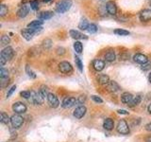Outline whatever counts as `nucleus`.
<instances>
[{
	"label": "nucleus",
	"instance_id": "obj_1",
	"mask_svg": "<svg viewBox=\"0 0 151 142\" xmlns=\"http://www.w3.org/2000/svg\"><path fill=\"white\" fill-rule=\"evenodd\" d=\"M72 7V0H61L56 6V12L59 13H64Z\"/></svg>",
	"mask_w": 151,
	"mask_h": 142
},
{
	"label": "nucleus",
	"instance_id": "obj_2",
	"mask_svg": "<svg viewBox=\"0 0 151 142\" xmlns=\"http://www.w3.org/2000/svg\"><path fill=\"white\" fill-rule=\"evenodd\" d=\"M44 97L42 96L40 92L36 91H31V97H30V101L35 104V105H41L44 103Z\"/></svg>",
	"mask_w": 151,
	"mask_h": 142
},
{
	"label": "nucleus",
	"instance_id": "obj_3",
	"mask_svg": "<svg viewBox=\"0 0 151 142\" xmlns=\"http://www.w3.org/2000/svg\"><path fill=\"white\" fill-rule=\"evenodd\" d=\"M11 123H12V128L18 129V128H20L24 124V118L20 115L16 114V115H13L11 117Z\"/></svg>",
	"mask_w": 151,
	"mask_h": 142
},
{
	"label": "nucleus",
	"instance_id": "obj_4",
	"mask_svg": "<svg viewBox=\"0 0 151 142\" xmlns=\"http://www.w3.org/2000/svg\"><path fill=\"white\" fill-rule=\"evenodd\" d=\"M59 69L61 73L63 74H70L73 72V67L71 64L69 62H66V61H63V62H60L59 64Z\"/></svg>",
	"mask_w": 151,
	"mask_h": 142
},
{
	"label": "nucleus",
	"instance_id": "obj_5",
	"mask_svg": "<svg viewBox=\"0 0 151 142\" xmlns=\"http://www.w3.org/2000/svg\"><path fill=\"white\" fill-rule=\"evenodd\" d=\"M117 131L121 135L129 134V125H127V123L126 122V120H119V122H118V124H117Z\"/></svg>",
	"mask_w": 151,
	"mask_h": 142
},
{
	"label": "nucleus",
	"instance_id": "obj_6",
	"mask_svg": "<svg viewBox=\"0 0 151 142\" xmlns=\"http://www.w3.org/2000/svg\"><path fill=\"white\" fill-rule=\"evenodd\" d=\"M14 55V51H13V49L12 46H7L5 47V49L1 51V58L5 59L6 61H9L11 60Z\"/></svg>",
	"mask_w": 151,
	"mask_h": 142
},
{
	"label": "nucleus",
	"instance_id": "obj_7",
	"mask_svg": "<svg viewBox=\"0 0 151 142\" xmlns=\"http://www.w3.org/2000/svg\"><path fill=\"white\" fill-rule=\"evenodd\" d=\"M12 110L15 112L16 114H18V115H20V114L26 113V111H27V106H26L25 103L18 101V102H15L12 105Z\"/></svg>",
	"mask_w": 151,
	"mask_h": 142
},
{
	"label": "nucleus",
	"instance_id": "obj_8",
	"mask_svg": "<svg viewBox=\"0 0 151 142\" xmlns=\"http://www.w3.org/2000/svg\"><path fill=\"white\" fill-rule=\"evenodd\" d=\"M78 101L76 99V98L74 97H66L63 101V103H61V106H63V108L64 109H68V108H71L73 107L76 102H77Z\"/></svg>",
	"mask_w": 151,
	"mask_h": 142
},
{
	"label": "nucleus",
	"instance_id": "obj_9",
	"mask_svg": "<svg viewBox=\"0 0 151 142\" xmlns=\"http://www.w3.org/2000/svg\"><path fill=\"white\" fill-rule=\"evenodd\" d=\"M86 112H87L86 107H85L84 105H79V106H78L77 108L75 109L73 115H74V117L76 118H78V120H79V118H81V117H83L85 116Z\"/></svg>",
	"mask_w": 151,
	"mask_h": 142
},
{
	"label": "nucleus",
	"instance_id": "obj_10",
	"mask_svg": "<svg viewBox=\"0 0 151 142\" xmlns=\"http://www.w3.org/2000/svg\"><path fill=\"white\" fill-rule=\"evenodd\" d=\"M46 99H47V101H48L49 105H50L51 107H53V108L59 107V105H60V101H59L58 98H57L54 94L49 93V94H48V96H47Z\"/></svg>",
	"mask_w": 151,
	"mask_h": 142
},
{
	"label": "nucleus",
	"instance_id": "obj_11",
	"mask_svg": "<svg viewBox=\"0 0 151 142\" xmlns=\"http://www.w3.org/2000/svg\"><path fill=\"white\" fill-rule=\"evenodd\" d=\"M139 18L142 22H147L151 20V9H145L144 11H142Z\"/></svg>",
	"mask_w": 151,
	"mask_h": 142
},
{
	"label": "nucleus",
	"instance_id": "obj_12",
	"mask_svg": "<svg viewBox=\"0 0 151 142\" xmlns=\"http://www.w3.org/2000/svg\"><path fill=\"white\" fill-rule=\"evenodd\" d=\"M106 9L109 14H111V15H115L116 12H117V7L113 1H108L106 3Z\"/></svg>",
	"mask_w": 151,
	"mask_h": 142
},
{
	"label": "nucleus",
	"instance_id": "obj_13",
	"mask_svg": "<svg viewBox=\"0 0 151 142\" xmlns=\"http://www.w3.org/2000/svg\"><path fill=\"white\" fill-rule=\"evenodd\" d=\"M133 60L134 62H136L137 64H145L148 62L147 57L144 54H141V53H137L133 56Z\"/></svg>",
	"mask_w": 151,
	"mask_h": 142
},
{
	"label": "nucleus",
	"instance_id": "obj_14",
	"mask_svg": "<svg viewBox=\"0 0 151 142\" xmlns=\"http://www.w3.org/2000/svg\"><path fill=\"white\" fill-rule=\"evenodd\" d=\"M70 33V36L73 38V39L76 40H80V39H87V36L83 34V33L79 32L78 30H71L69 31Z\"/></svg>",
	"mask_w": 151,
	"mask_h": 142
},
{
	"label": "nucleus",
	"instance_id": "obj_15",
	"mask_svg": "<svg viewBox=\"0 0 151 142\" xmlns=\"http://www.w3.org/2000/svg\"><path fill=\"white\" fill-rule=\"evenodd\" d=\"M93 67L94 68V70L96 71H102L105 67V62L99 59H96L93 61Z\"/></svg>",
	"mask_w": 151,
	"mask_h": 142
},
{
	"label": "nucleus",
	"instance_id": "obj_16",
	"mask_svg": "<svg viewBox=\"0 0 151 142\" xmlns=\"http://www.w3.org/2000/svg\"><path fill=\"white\" fill-rule=\"evenodd\" d=\"M28 12H29V8H28V6H27V5H23V6H21L17 11V15L20 18H25L28 14Z\"/></svg>",
	"mask_w": 151,
	"mask_h": 142
},
{
	"label": "nucleus",
	"instance_id": "obj_17",
	"mask_svg": "<svg viewBox=\"0 0 151 142\" xmlns=\"http://www.w3.org/2000/svg\"><path fill=\"white\" fill-rule=\"evenodd\" d=\"M134 99V97L132 96V94H130L129 92H125V93H123L121 95V101L123 103L129 104L132 101V99Z\"/></svg>",
	"mask_w": 151,
	"mask_h": 142
},
{
	"label": "nucleus",
	"instance_id": "obj_18",
	"mask_svg": "<svg viewBox=\"0 0 151 142\" xmlns=\"http://www.w3.org/2000/svg\"><path fill=\"white\" fill-rule=\"evenodd\" d=\"M103 127L107 131H111L114 127V121L111 118H106L103 122Z\"/></svg>",
	"mask_w": 151,
	"mask_h": 142
},
{
	"label": "nucleus",
	"instance_id": "obj_19",
	"mask_svg": "<svg viewBox=\"0 0 151 142\" xmlns=\"http://www.w3.org/2000/svg\"><path fill=\"white\" fill-rule=\"evenodd\" d=\"M108 89H109V91H111L112 93H115V92L120 90V86L118 85V83L115 82V80H111L108 84Z\"/></svg>",
	"mask_w": 151,
	"mask_h": 142
},
{
	"label": "nucleus",
	"instance_id": "obj_20",
	"mask_svg": "<svg viewBox=\"0 0 151 142\" xmlns=\"http://www.w3.org/2000/svg\"><path fill=\"white\" fill-rule=\"evenodd\" d=\"M21 34H22V36H23L24 38H25V39H26L27 41H30V40L32 39L33 35H34L35 33L33 32V31L30 30V28H27V30H22Z\"/></svg>",
	"mask_w": 151,
	"mask_h": 142
},
{
	"label": "nucleus",
	"instance_id": "obj_21",
	"mask_svg": "<svg viewBox=\"0 0 151 142\" xmlns=\"http://www.w3.org/2000/svg\"><path fill=\"white\" fill-rule=\"evenodd\" d=\"M53 12H49V11H46V12H41L39 15H38V19H40L42 21H45V20H48L50 19L52 16H53Z\"/></svg>",
	"mask_w": 151,
	"mask_h": 142
},
{
	"label": "nucleus",
	"instance_id": "obj_22",
	"mask_svg": "<svg viewBox=\"0 0 151 142\" xmlns=\"http://www.w3.org/2000/svg\"><path fill=\"white\" fill-rule=\"evenodd\" d=\"M97 80L98 83L102 84V85H106V84H109V83L111 82L110 80V78H109V76L105 75V74H100L98 76L97 78Z\"/></svg>",
	"mask_w": 151,
	"mask_h": 142
},
{
	"label": "nucleus",
	"instance_id": "obj_23",
	"mask_svg": "<svg viewBox=\"0 0 151 142\" xmlns=\"http://www.w3.org/2000/svg\"><path fill=\"white\" fill-rule=\"evenodd\" d=\"M42 23H44V21L40 20V19H37V20H33L32 22H30L29 24H28V25H27V28H40V27H42Z\"/></svg>",
	"mask_w": 151,
	"mask_h": 142
},
{
	"label": "nucleus",
	"instance_id": "obj_24",
	"mask_svg": "<svg viewBox=\"0 0 151 142\" xmlns=\"http://www.w3.org/2000/svg\"><path fill=\"white\" fill-rule=\"evenodd\" d=\"M0 121L3 124H8L9 122H11V117H9L7 113L1 112V114H0Z\"/></svg>",
	"mask_w": 151,
	"mask_h": 142
},
{
	"label": "nucleus",
	"instance_id": "obj_25",
	"mask_svg": "<svg viewBox=\"0 0 151 142\" xmlns=\"http://www.w3.org/2000/svg\"><path fill=\"white\" fill-rule=\"evenodd\" d=\"M115 59H116V56H115L114 51L110 50L105 54V60L107 62H113V61H115Z\"/></svg>",
	"mask_w": 151,
	"mask_h": 142
},
{
	"label": "nucleus",
	"instance_id": "obj_26",
	"mask_svg": "<svg viewBox=\"0 0 151 142\" xmlns=\"http://www.w3.org/2000/svg\"><path fill=\"white\" fill-rule=\"evenodd\" d=\"M88 26H89L88 21L85 18H82L81 20H80L79 24H78V28H80L81 30H87Z\"/></svg>",
	"mask_w": 151,
	"mask_h": 142
},
{
	"label": "nucleus",
	"instance_id": "obj_27",
	"mask_svg": "<svg viewBox=\"0 0 151 142\" xmlns=\"http://www.w3.org/2000/svg\"><path fill=\"white\" fill-rule=\"evenodd\" d=\"M74 49H75V50H76L77 53L80 54L82 52V50H83V46L79 41H76L75 44H74Z\"/></svg>",
	"mask_w": 151,
	"mask_h": 142
},
{
	"label": "nucleus",
	"instance_id": "obj_28",
	"mask_svg": "<svg viewBox=\"0 0 151 142\" xmlns=\"http://www.w3.org/2000/svg\"><path fill=\"white\" fill-rule=\"evenodd\" d=\"M48 91H49V88L47 87L46 85H42L39 90V92L42 94V96L44 98H47V96H48V94H49Z\"/></svg>",
	"mask_w": 151,
	"mask_h": 142
},
{
	"label": "nucleus",
	"instance_id": "obj_29",
	"mask_svg": "<svg viewBox=\"0 0 151 142\" xmlns=\"http://www.w3.org/2000/svg\"><path fill=\"white\" fill-rule=\"evenodd\" d=\"M75 63H76V66L78 67V69L80 71V72H82L83 71V64H82L81 60H80L78 56L75 57Z\"/></svg>",
	"mask_w": 151,
	"mask_h": 142
},
{
	"label": "nucleus",
	"instance_id": "obj_30",
	"mask_svg": "<svg viewBox=\"0 0 151 142\" xmlns=\"http://www.w3.org/2000/svg\"><path fill=\"white\" fill-rule=\"evenodd\" d=\"M141 101H142V98L140 96H136L133 99H132V101L129 104H127V105L129 107H134L136 105H138V104L141 102Z\"/></svg>",
	"mask_w": 151,
	"mask_h": 142
},
{
	"label": "nucleus",
	"instance_id": "obj_31",
	"mask_svg": "<svg viewBox=\"0 0 151 142\" xmlns=\"http://www.w3.org/2000/svg\"><path fill=\"white\" fill-rule=\"evenodd\" d=\"M114 33L119 36H127L129 34V31L125 30H121V28H117V30H114Z\"/></svg>",
	"mask_w": 151,
	"mask_h": 142
},
{
	"label": "nucleus",
	"instance_id": "obj_32",
	"mask_svg": "<svg viewBox=\"0 0 151 142\" xmlns=\"http://www.w3.org/2000/svg\"><path fill=\"white\" fill-rule=\"evenodd\" d=\"M8 12H9L8 7L6 6V5L2 4L1 6H0V16H1V17H4V16L8 13Z\"/></svg>",
	"mask_w": 151,
	"mask_h": 142
},
{
	"label": "nucleus",
	"instance_id": "obj_33",
	"mask_svg": "<svg viewBox=\"0 0 151 142\" xmlns=\"http://www.w3.org/2000/svg\"><path fill=\"white\" fill-rule=\"evenodd\" d=\"M0 77H1V79H8L9 78V70L4 67H1V69H0Z\"/></svg>",
	"mask_w": 151,
	"mask_h": 142
},
{
	"label": "nucleus",
	"instance_id": "obj_34",
	"mask_svg": "<svg viewBox=\"0 0 151 142\" xmlns=\"http://www.w3.org/2000/svg\"><path fill=\"white\" fill-rule=\"evenodd\" d=\"M87 31L89 33H96L97 31V27H96V25H94V24H89L88 28H87Z\"/></svg>",
	"mask_w": 151,
	"mask_h": 142
},
{
	"label": "nucleus",
	"instance_id": "obj_35",
	"mask_svg": "<svg viewBox=\"0 0 151 142\" xmlns=\"http://www.w3.org/2000/svg\"><path fill=\"white\" fill-rule=\"evenodd\" d=\"M30 8L33 9V11H37L38 8H39V1H38V0H31Z\"/></svg>",
	"mask_w": 151,
	"mask_h": 142
},
{
	"label": "nucleus",
	"instance_id": "obj_36",
	"mask_svg": "<svg viewBox=\"0 0 151 142\" xmlns=\"http://www.w3.org/2000/svg\"><path fill=\"white\" fill-rule=\"evenodd\" d=\"M9 42H11V39H9V37L8 35H3L2 38H1V43L2 45L4 46H7L9 44Z\"/></svg>",
	"mask_w": 151,
	"mask_h": 142
},
{
	"label": "nucleus",
	"instance_id": "obj_37",
	"mask_svg": "<svg viewBox=\"0 0 151 142\" xmlns=\"http://www.w3.org/2000/svg\"><path fill=\"white\" fill-rule=\"evenodd\" d=\"M42 46H44V47L45 49H48L52 46V41L49 40V39H45L44 42H42Z\"/></svg>",
	"mask_w": 151,
	"mask_h": 142
},
{
	"label": "nucleus",
	"instance_id": "obj_38",
	"mask_svg": "<svg viewBox=\"0 0 151 142\" xmlns=\"http://www.w3.org/2000/svg\"><path fill=\"white\" fill-rule=\"evenodd\" d=\"M20 95H21V97L22 98H24V99H30V97H31V91H22L21 93H20Z\"/></svg>",
	"mask_w": 151,
	"mask_h": 142
},
{
	"label": "nucleus",
	"instance_id": "obj_39",
	"mask_svg": "<svg viewBox=\"0 0 151 142\" xmlns=\"http://www.w3.org/2000/svg\"><path fill=\"white\" fill-rule=\"evenodd\" d=\"M9 132H11V139L14 140L17 137V133H16L15 129H14V128H11V129H9Z\"/></svg>",
	"mask_w": 151,
	"mask_h": 142
},
{
	"label": "nucleus",
	"instance_id": "obj_40",
	"mask_svg": "<svg viewBox=\"0 0 151 142\" xmlns=\"http://www.w3.org/2000/svg\"><path fill=\"white\" fill-rule=\"evenodd\" d=\"M92 99L94 101V102H96V103H102L103 102V99L100 98V97H98V96H96V95H93V96H91Z\"/></svg>",
	"mask_w": 151,
	"mask_h": 142
},
{
	"label": "nucleus",
	"instance_id": "obj_41",
	"mask_svg": "<svg viewBox=\"0 0 151 142\" xmlns=\"http://www.w3.org/2000/svg\"><path fill=\"white\" fill-rule=\"evenodd\" d=\"M26 70H27V73L28 74V76H29V77H31V78H36V75L34 74V72H33V71L31 70V69H29V66L28 65H27V67H26Z\"/></svg>",
	"mask_w": 151,
	"mask_h": 142
},
{
	"label": "nucleus",
	"instance_id": "obj_42",
	"mask_svg": "<svg viewBox=\"0 0 151 142\" xmlns=\"http://www.w3.org/2000/svg\"><path fill=\"white\" fill-rule=\"evenodd\" d=\"M56 51H57V54H58V55H63L64 53H65V49H63V47H58V49H56Z\"/></svg>",
	"mask_w": 151,
	"mask_h": 142
},
{
	"label": "nucleus",
	"instance_id": "obj_43",
	"mask_svg": "<svg viewBox=\"0 0 151 142\" xmlns=\"http://www.w3.org/2000/svg\"><path fill=\"white\" fill-rule=\"evenodd\" d=\"M85 101H86V96H85V95H81V96H79V97H78V102L80 103V104H82Z\"/></svg>",
	"mask_w": 151,
	"mask_h": 142
},
{
	"label": "nucleus",
	"instance_id": "obj_44",
	"mask_svg": "<svg viewBox=\"0 0 151 142\" xmlns=\"http://www.w3.org/2000/svg\"><path fill=\"white\" fill-rule=\"evenodd\" d=\"M15 89H16V85H13V86L9 90V92H8V94H7V97L8 98H9L12 95V93L15 91Z\"/></svg>",
	"mask_w": 151,
	"mask_h": 142
},
{
	"label": "nucleus",
	"instance_id": "obj_45",
	"mask_svg": "<svg viewBox=\"0 0 151 142\" xmlns=\"http://www.w3.org/2000/svg\"><path fill=\"white\" fill-rule=\"evenodd\" d=\"M150 66H151V64L149 63V62H147V63H146V64H142V68H143L144 70H147V69H149V68H150Z\"/></svg>",
	"mask_w": 151,
	"mask_h": 142
},
{
	"label": "nucleus",
	"instance_id": "obj_46",
	"mask_svg": "<svg viewBox=\"0 0 151 142\" xmlns=\"http://www.w3.org/2000/svg\"><path fill=\"white\" fill-rule=\"evenodd\" d=\"M117 112H118V114H120V115H129V114L127 110H122V109H121V110H118Z\"/></svg>",
	"mask_w": 151,
	"mask_h": 142
},
{
	"label": "nucleus",
	"instance_id": "obj_47",
	"mask_svg": "<svg viewBox=\"0 0 151 142\" xmlns=\"http://www.w3.org/2000/svg\"><path fill=\"white\" fill-rule=\"evenodd\" d=\"M145 130L148 132H151V122L147 123V124L145 125Z\"/></svg>",
	"mask_w": 151,
	"mask_h": 142
},
{
	"label": "nucleus",
	"instance_id": "obj_48",
	"mask_svg": "<svg viewBox=\"0 0 151 142\" xmlns=\"http://www.w3.org/2000/svg\"><path fill=\"white\" fill-rule=\"evenodd\" d=\"M145 142H151V135L146 137V138H145Z\"/></svg>",
	"mask_w": 151,
	"mask_h": 142
},
{
	"label": "nucleus",
	"instance_id": "obj_49",
	"mask_svg": "<svg viewBox=\"0 0 151 142\" xmlns=\"http://www.w3.org/2000/svg\"><path fill=\"white\" fill-rule=\"evenodd\" d=\"M147 110H148V112H149V114H151V103L148 105V107H147Z\"/></svg>",
	"mask_w": 151,
	"mask_h": 142
},
{
	"label": "nucleus",
	"instance_id": "obj_50",
	"mask_svg": "<svg viewBox=\"0 0 151 142\" xmlns=\"http://www.w3.org/2000/svg\"><path fill=\"white\" fill-rule=\"evenodd\" d=\"M148 80H149V83H151V72H150V74L148 75Z\"/></svg>",
	"mask_w": 151,
	"mask_h": 142
},
{
	"label": "nucleus",
	"instance_id": "obj_51",
	"mask_svg": "<svg viewBox=\"0 0 151 142\" xmlns=\"http://www.w3.org/2000/svg\"><path fill=\"white\" fill-rule=\"evenodd\" d=\"M44 2H45V3H47V2H49V1H51V0H42Z\"/></svg>",
	"mask_w": 151,
	"mask_h": 142
}]
</instances>
